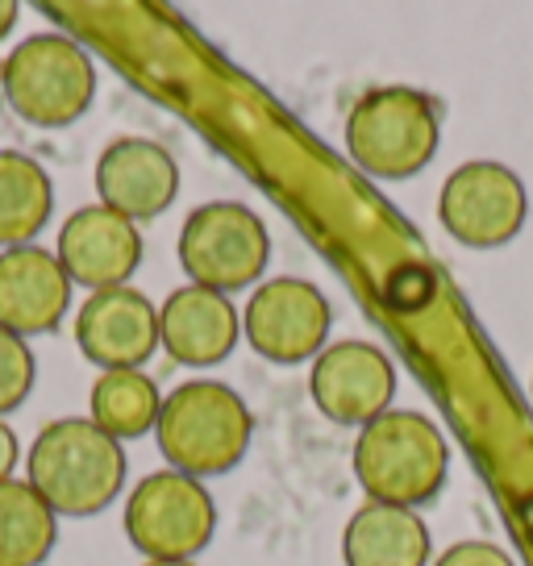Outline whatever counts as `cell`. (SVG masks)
Here are the masks:
<instances>
[{
  "label": "cell",
  "instance_id": "9c48e42d",
  "mask_svg": "<svg viewBox=\"0 0 533 566\" xmlns=\"http://www.w3.org/2000/svg\"><path fill=\"white\" fill-rule=\"evenodd\" d=\"M330 321H334V308L321 296V287L296 280V275H280V280L254 287L247 313H242V329L266 363L292 367V363L317 358L325 350Z\"/></svg>",
  "mask_w": 533,
  "mask_h": 566
},
{
  "label": "cell",
  "instance_id": "603a6c76",
  "mask_svg": "<svg viewBox=\"0 0 533 566\" xmlns=\"http://www.w3.org/2000/svg\"><path fill=\"white\" fill-rule=\"evenodd\" d=\"M18 18H21L18 0H0V42L18 30Z\"/></svg>",
  "mask_w": 533,
  "mask_h": 566
},
{
  "label": "cell",
  "instance_id": "5bb4252c",
  "mask_svg": "<svg viewBox=\"0 0 533 566\" xmlns=\"http://www.w3.org/2000/svg\"><path fill=\"white\" fill-rule=\"evenodd\" d=\"M72 304V280L42 247L0 250V329L18 337L54 334Z\"/></svg>",
  "mask_w": 533,
  "mask_h": 566
},
{
  "label": "cell",
  "instance_id": "d4e9b609",
  "mask_svg": "<svg viewBox=\"0 0 533 566\" xmlns=\"http://www.w3.org/2000/svg\"><path fill=\"white\" fill-rule=\"evenodd\" d=\"M0 101H4V92H0Z\"/></svg>",
  "mask_w": 533,
  "mask_h": 566
},
{
  "label": "cell",
  "instance_id": "7c38bea8",
  "mask_svg": "<svg viewBox=\"0 0 533 566\" xmlns=\"http://www.w3.org/2000/svg\"><path fill=\"white\" fill-rule=\"evenodd\" d=\"M54 259L80 287H92V292L125 287L143 266V233L122 212L105 205H84L63 221Z\"/></svg>",
  "mask_w": 533,
  "mask_h": 566
},
{
  "label": "cell",
  "instance_id": "52a82bcc",
  "mask_svg": "<svg viewBox=\"0 0 533 566\" xmlns=\"http://www.w3.org/2000/svg\"><path fill=\"white\" fill-rule=\"evenodd\" d=\"M271 259V238L259 212L238 200H209L188 212L179 230V266L196 287L209 292H242L259 283Z\"/></svg>",
  "mask_w": 533,
  "mask_h": 566
},
{
  "label": "cell",
  "instance_id": "44dd1931",
  "mask_svg": "<svg viewBox=\"0 0 533 566\" xmlns=\"http://www.w3.org/2000/svg\"><path fill=\"white\" fill-rule=\"evenodd\" d=\"M433 566H516L509 554L492 542H454Z\"/></svg>",
  "mask_w": 533,
  "mask_h": 566
},
{
  "label": "cell",
  "instance_id": "cb8c5ba5",
  "mask_svg": "<svg viewBox=\"0 0 533 566\" xmlns=\"http://www.w3.org/2000/svg\"><path fill=\"white\" fill-rule=\"evenodd\" d=\"M143 566H196V563H143Z\"/></svg>",
  "mask_w": 533,
  "mask_h": 566
},
{
  "label": "cell",
  "instance_id": "9a60e30c",
  "mask_svg": "<svg viewBox=\"0 0 533 566\" xmlns=\"http://www.w3.org/2000/svg\"><path fill=\"white\" fill-rule=\"evenodd\" d=\"M242 337V317L230 296L209 287H176L159 308V346L184 367L226 363Z\"/></svg>",
  "mask_w": 533,
  "mask_h": 566
},
{
  "label": "cell",
  "instance_id": "5b68a950",
  "mask_svg": "<svg viewBox=\"0 0 533 566\" xmlns=\"http://www.w3.org/2000/svg\"><path fill=\"white\" fill-rule=\"evenodd\" d=\"M442 138L438 105L417 88L363 92L346 117V150L375 179H409L426 171Z\"/></svg>",
  "mask_w": 533,
  "mask_h": 566
},
{
  "label": "cell",
  "instance_id": "7a4b0ae2",
  "mask_svg": "<svg viewBox=\"0 0 533 566\" xmlns=\"http://www.w3.org/2000/svg\"><path fill=\"white\" fill-rule=\"evenodd\" d=\"M0 92L34 129H67L92 108L96 63L80 38L63 30L21 38L0 63Z\"/></svg>",
  "mask_w": 533,
  "mask_h": 566
},
{
  "label": "cell",
  "instance_id": "7402d4cb",
  "mask_svg": "<svg viewBox=\"0 0 533 566\" xmlns=\"http://www.w3.org/2000/svg\"><path fill=\"white\" fill-rule=\"evenodd\" d=\"M21 462V442H18V429L9 421H0V483L4 479H13V471H18Z\"/></svg>",
  "mask_w": 533,
  "mask_h": 566
},
{
  "label": "cell",
  "instance_id": "6da1fadb",
  "mask_svg": "<svg viewBox=\"0 0 533 566\" xmlns=\"http://www.w3.org/2000/svg\"><path fill=\"white\" fill-rule=\"evenodd\" d=\"M25 483L54 516L84 521L105 513L125 488V450L92 417H59L25 450Z\"/></svg>",
  "mask_w": 533,
  "mask_h": 566
},
{
  "label": "cell",
  "instance_id": "30bf717a",
  "mask_svg": "<svg viewBox=\"0 0 533 566\" xmlns=\"http://www.w3.org/2000/svg\"><path fill=\"white\" fill-rule=\"evenodd\" d=\"M75 342L101 371H143L159 350V308L129 283L92 292L75 313Z\"/></svg>",
  "mask_w": 533,
  "mask_h": 566
},
{
  "label": "cell",
  "instance_id": "3957f363",
  "mask_svg": "<svg viewBox=\"0 0 533 566\" xmlns=\"http://www.w3.org/2000/svg\"><path fill=\"white\" fill-rule=\"evenodd\" d=\"M450 471L442 429L409 408H388L384 417L358 429L355 442V479L367 500L417 509L442 492Z\"/></svg>",
  "mask_w": 533,
  "mask_h": 566
},
{
  "label": "cell",
  "instance_id": "ac0fdd59",
  "mask_svg": "<svg viewBox=\"0 0 533 566\" xmlns=\"http://www.w3.org/2000/svg\"><path fill=\"white\" fill-rule=\"evenodd\" d=\"M59 542V516L25 483H0V566H42Z\"/></svg>",
  "mask_w": 533,
  "mask_h": 566
},
{
  "label": "cell",
  "instance_id": "ba28073f",
  "mask_svg": "<svg viewBox=\"0 0 533 566\" xmlns=\"http://www.w3.org/2000/svg\"><path fill=\"white\" fill-rule=\"evenodd\" d=\"M438 217H442L446 233L462 247L497 250L521 233L525 217H530V196L513 167L475 159L446 176Z\"/></svg>",
  "mask_w": 533,
  "mask_h": 566
},
{
  "label": "cell",
  "instance_id": "d6986e66",
  "mask_svg": "<svg viewBox=\"0 0 533 566\" xmlns=\"http://www.w3.org/2000/svg\"><path fill=\"white\" fill-rule=\"evenodd\" d=\"M92 421L105 429L108 438L129 442L143 438L159 424L163 396L155 379L143 371H101L92 384Z\"/></svg>",
  "mask_w": 533,
  "mask_h": 566
},
{
  "label": "cell",
  "instance_id": "e0dca14e",
  "mask_svg": "<svg viewBox=\"0 0 533 566\" xmlns=\"http://www.w3.org/2000/svg\"><path fill=\"white\" fill-rule=\"evenodd\" d=\"M54 212L46 167L21 150H0V250L34 247Z\"/></svg>",
  "mask_w": 533,
  "mask_h": 566
},
{
  "label": "cell",
  "instance_id": "277c9868",
  "mask_svg": "<svg viewBox=\"0 0 533 566\" xmlns=\"http://www.w3.org/2000/svg\"><path fill=\"white\" fill-rule=\"evenodd\" d=\"M250 408L233 388L217 379H188L163 400L159 438L163 459L171 471H184L192 479L226 475L233 471L250 446Z\"/></svg>",
  "mask_w": 533,
  "mask_h": 566
},
{
  "label": "cell",
  "instance_id": "2e32d148",
  "mask_svg": "<svg viewBox=\"0 0 533 566\" xmlns=\"http://www.w3.org/2000/svg\"><path fill=\"white\" fill-rule=\"evenodd\" d=\"M429 530L412 509L367 500L342 537L346 566H429Z\"/></svg>",
  "mask_w": 533,
  "mask_h": 566
},
{
  "label": "cell",
  "instance_id": "8fae6325",
  "mask_svg": "<svg viewBox=\"0 0 533 566\" xmlns=\"http://www.w3.org/2000/svg\"><path fill=\"white\" fill-rule=\"evenodd\" d=\"M313 405L338 424H372L396 396V367L372 342H334L313 358Z\"/></svg>",
  "mask_w": 533,
  "mask_h": 566
},
{
  "label": "cell",
  "instance_id": "8992f818",
  "mask_svg": "<svg viewBox=\"0 0 533 566\" xmlns=\"http://www.w3.org/2000/svg\"><path fill=\"white\" fill-rule=\"evenodd\" d=\"M217 504L200 479L184 471H155L125 500V537L146 563H192L213 542Z\"/></svg>",
  "mask_w": 533,
  "mask_h": 566
},
{
  "label": "cell",
  "instance_id": "ffe728a7",
  "mask_svg": "<svg viewBox=\"0 0 533 566\" xmlns=\"http://www.w3.org/2000/svg\"><path fill=\"white\" fill-rule=\"evenodd\" d=\"M38 379V363L30 342L9 329H0V421L25 405V396Z\"/></svg>",
  "mask_w": 533,
  "mask_h": 566
},
{
  "label": "cell",
  "instance_id": "4fadbf2b",
  "mask_svg": "<svg viewBox=\"0 0 533 566\" xmlns=\"http://www.w3.org/2000/svg\"><path fill=\"white\" fill-rule=\"evenodd\" d=\"M96 192L101 205L138 221H155L176 205L179 196V163L171 150L150 138H117L108 142L96 159Z\"/></svg>",
  "mask_w": 533,
  "mask_h": 566
}]
</instances>
